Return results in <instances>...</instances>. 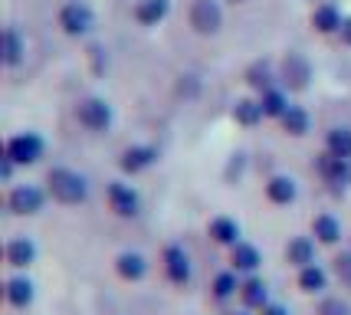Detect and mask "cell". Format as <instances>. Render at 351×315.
<instances>
[{
	"mask_svg": "<svg viewBox=\"0 0 351 315\" xmlns=\"http://www.w3.org/2000/svg\"><path fill=\"white\" fill-rule=\"evenodd\" d=\"M49 194L56 197L60 204H82L89 197V184L76 171L56 167V171H49Z\"/></svg>",
	"mask_w": 351,
	"mask_h": 315,
	"instance_id": "1",
	"label": "cell"
},
{
	"mask_svg": "<svg viewBox=\"0 0 351 315\" xmlns=\"http://www.w3.org/2000/svg\"><path fill=\"white\" fill-rule=\"evenodd\" d=\"M40 154H43V141L36 135H30V132L7 141V158L14 165H33V161H40Z\"/></svg>",
	"mask_w": 351,
	"mask_h": 315,
	"instance_id": "2",
	"label": "cell"
},
{
	"mask_svg": "<svg viewBox=\"0 0 351 315\" xmlns=\"http://www.w3.org/2000/svg\"><path fill=\"white\" fill-rule=\"evenodd\" d=\"M7 207L14 210V213H20V217H30V213H36V210H43V191L33 187V184H20V187L10 191Z\"/></svg>",
	"mask_w": 351,
	"mask_h": 315,
	"instance_id": "3",
	"label": "cell"
},
{
	"mask_svg": "<svg viewBox=\"0 0 351 315\" xmlns=\"http://www.w3.org/2000/svg\"><path fill=\"white\" fill-rule=\"evenodd\" d=\"M108 207L115 210L119 217H135L138 210H141V197H138L135 187H128L122 180H115L112 187H108Z\"/></svg>",
	"mask_w": 351,
	"mask_h": 315,
	"instance_id": "4",
	"label": "cell"
},
{
	"mask_svg": "<svg viewBox=\"0 0 351 315\" xmlns=\"http://www.w3.org/2000/svg\"><path fill=\"white\" fill-rule=\"evenodd\" d=\"M165 272H168L171 283H191V256H187V250L184 246H178V243H171L168 250H165Z\"/></svg>",
	"mask_w": 351,
	"mask_h": 315,
	"instance_id": "5",
	"label": "cell"
},
{
	"mask_svg": "<svg viewBox=\"0 0 351 315\" xmlns=\"http://www.w3.org/2000/svg\"><path fill=\"white\" fill-rule=\"evenodd\" d=\"M79 121L86 128H92V132H102V128H108V121H112V108L102 99H86V102L79 105Z\"/></svg>",
	"mask_w": 351,
	"mask_h": 315,
	"instance_id": "6",
	"label": "cell"
},
{
	"mask_svg": "<svg viewBox=\"0 0 351 315\" xmlns=\"http://www.w3.org/2000/svg\"><path fill=\"white\" fill-rule=\"evenodd\" d=\"M60 23L66 33H73V36H79V33H86L92 27V14L89 7H82V3H69V7H62L60 14Z\"/></svg>",
	"mask_w": 351,
	"mask_h": 315,
	"instance_id": "7",
	"label": "cell"
},
{
	"mask_svg": "<svg viewBox=\"0 0 351 315\" xmlns=\"http://www.w3.org/2000/svg\"><path fill=\"white\" fill-rule=\"evenodd\" d=\"M191 23L200 33H214L220 27V7H217L214 0H197L194 10H191Z\"/></svg>",
	"mask_w": 351,
	"mask_h": 315,
	"instance_id": "8",
	"label": "cell"
},
{
	"mask_svg": "<svg viewBox=\"0 0 351 315\" xmlns=\"http://www.w3.org/2000/svg\"><path fill=\"white\" fill-rule=\"evenodd\" d=\"M33 259H36V243L30 237H16V240L7 243V263L14 270H27Z\"/></svg>",
	"mask_w": 351,
	"mask_h": 315,
	"instance_id": "9",
	"label": "cell"
},
{
	"mask_svg": "<svg viewBox=\"0 0 351 315\" xmlns=\"http://www.w3.org/2000/svg\"><path fill=\"white\" fill-rule=\"evenodd\" d=\"M230 263H233V272H256V270H260V263H263V256H260V250H256L253 243L240 240L237 246H233Z\"/></svg>",
	"mask_w": 351,
	"mask_h": 315,
	"instance_id": "10",
	"label": "cell"
},
{
	"mask_svg": "<svg viewBox=\"0 0 351 315\" xmlns=\"http://www.w3.org/2000/svg\"><path fill=\"white\" fill-rule=\"evenodd\" d=\"M319 174L328 184H341V180H348L351 178V167H348V158H338V154H322L319 158Z\"/></svg>",
	"mask_w": 351,
	"mask_h": 315,
	"instance_id": "11",
	"label": "cell"
},
{
	"mask_svg": "<svg viewBox=\"0 0 351 315\" xmlns=\"http://www.w3.org/2000/svg\"><path fill=\"white\" fill-rule=\"evenodd\" d=\"M286 259H289L292 266H299V270L312 266V263H315V243L308 240V237H295V240H289V246H286Z\"/></svg>",
	"mask_w": 351,
	"mask_h": 315,
	"instance_id": "12",
	"label": "cell"
},
{
	"mask_svg": "<svg viewBox=\"0 0 351 315\" xmlns=\"http://www.w3.org/2000/svg\"><path fill=\"white\" fill-rule=\"evenodd\" d=\"M115 270L122 276L125 283H138V279H145V272H148V263H145V256L141 253H122L115 259Z\"/></svg>",
	"mask_w": 351,
	"mask_h": 315,
	"instance_id": "13",
	"label": "cell"
},
{
	"mask_svg": "<svg viewBox=\"0 0 351 315\" xmlns=\"http://www.w3.org/2000/svg\"><path fill=\"white\" fill-rule=\"evenodd\" d=\"M36 296V289L27 276H14V279H7V302L14 305V309H27Z\"/></svg>",
	"mask_w": 351,
	"mask_h": 315,
	"instance_id": "14",
	"label": "cell"
},
{
	"mask_svg": "<svg viewBox=\"0 0 351 315\" xmlns=\"http://www.w3.org/2000/svg\"><path fill=\"white\" fill-rule=\"evenodd\" d=\"M312 233H315V240L325 243V246H335L341 240V224H338L332 213H319L315 220H312Z\"/></svg>",
	"mask_w": 351,
	"mask_h": 315,
	"instance_id": "15",
	"label": "cell"
},
{
	"mask_svg": "<svg viewBox=\"0 0 351 315\" xmlns=\"http://www.w3.org/2000/svg\"><path fill=\"white\" fill-rule=\"evenodd\" d=\"M240 296H243L246 309H266V305H269V289H266V283L256 279V276H250V279L240 285Z\"/></svg>",
	"mask_w": 351,
	"mask_h": 315,
	"instance_id": "16",
	"label": "cell"
},
{
	"mask_svg": "<svg viewBox=\"0 0 351 315\" xmlns=\"http://www.w3.org/2000/svg\"><path fill=\"white\" fill-rule=\"evenodd\" d=\"M210 237L223 246H237L240 243V224L230 220V217H214L210 220Z\"/></svg>",
	"mask_w": 351,
	"mask_h": 315,
	"instance_id": "17",
	"label": "cell"
},
{
	"mask_svg": "<svg viewBox=\"0 0 351 315\" xmlns=\"http://www.w3.org/2000/svg\"><path fill=\"white\" fill-rule=\"evenodd\" d=\"M325 285H328V272L322 270L319 263H312L306 270H299V289L308 292V296H315V292H325Z\"/></svg>",
	"mask_w": 351,
	"mask_h": 315,
	"instance_id": "18",
	"label": "cell"
},
{
	"mask_svg": "<svg viewBox=\"0 0 351 315\" xmlns=\"http://www.w3.org/2000/svg\"><path fill=\"white\" fill-rule=\"evenodd\" d=\"M154 148H128L122 154V167L128 174H138V171H145L148 165H154Z\"/></svg>",
	"mask_w": 351,
	"mask_h": 315,
	"instance_id": "19",
	"label": "cell"
},
{
	"mask_svg": "<svg viewBox=\"0 0 351 315\" xmlns=\"http://www.w3.org/2000/svg\"><path fill=\"white\" fill-rule=\"evenodd\" d=\"M266 197L273 204H292L295 200V180L292 178H273L266 184Z\"/></svg>",
	"mask_w": 351,
	"mask_h": 315,
	"instance_id": "20",
	"label": "cell"
},
{
	"mask_svg": "<svg viewBox=\"0 0 351 315\" xmlns=\"http://www.w3.org/2000/svg\"><path fill=\"white\" fill-rule=\"evenodd\" d=\"M135 16L141 20V23H158V20H165L168 16V0H141L135 7Z\"/></svg>",
	"mask_w": 351,
	"mask_h": 315,
	"instance_id": "21",
	"label": "cell"
},
{
	"mask_svg": "<svg viewBox=\"0 0 351 315\" xmlns=\"http://www.w3.org/2000/svg\"><path fill=\"white\" fill-rule=\"evenodd\" d=\"M286 82H289L292 89H302L308 82V66H306V60L295 56V53L286 60Z\"/></svg>",
	"mask_w": 351,
	"mask_h": 315,
	"instance_id": "22",
	"label": "cell"
},
{
	"mask_svg": "<svg viewBox=\"0 0 351 315\" xmlns=\"http://www.w3.org/2000/svg\"><path fill=\"white\" fill-rule=\"evenodd\" d=\"M312 23H315L322 33H332V30H341V23H345V20L338 16L335 7H328V3H325V7H319V10L312 14Z\"/></svg>",
	"mask_w": 351,
	"mask_h": 315,
	"instance_id": "23",
	"label": "cell"
},
{
	"mask_svg": "<svg viewBox=\"0 0 351 315\" xmlns=\"http://www.w3.org/2000/svg\"><path fill=\"white\" fill-rule=\"evenodd\" d=\"M328 151L338 154V158H348L351 161V132L348 128H335V132H328Z\"/></svg>",
	"mask_w": 351,
	"mask_h": 315,
	"instance_id": "24",
	"label": "cell"
},
{
	"mask_svg": "<svg viewBox=\"0 0 351 315\" xmlns=\"http://www.w3.org/2000/svg\"><path fill=\"white\" fill-rule=\"evenodd\" d=\"M282 125H286V132L289 135H306L308 132V115L302 108H286V115H282Z\"/></svg>",
	"mask_w": 351,
	"mask_h": 315,
	"instance_id": "25",
	"label": "cell"
},
{
	"mask_svg": "<svg viewBox=\"0 0 351 315\" xmlns=\"http://www.w3.org/2000/svg\"><path fill=\"white\" fill-rule=\"evenodd\" d=\"M233 115H237V121H243V125H256V121H260L266 112H263L260 102H250V99H243V102H237Z\"/></svg>",
	"mask_w": 351,
	"mask_h": 315,
	"instance_id": "26",
	"label": "cell"
},
{
	"mask_svg": "<svg viewBox=\"0 0 351 315\" xmlns=\"http://www.w3.org/2000/svg\"><path fill=\"white\" fill-rule=\"evenodd\" d=\"M237 289H240V283H237V272H220L214 279V296L220 302H227L230 296H237Z\"/></svg>",
	"mask_w": 351,
	"mask_h": 315,
	"instance_id": "27",
	"label": "cell"
},
{
	"mask_svg": "<svg viewBox=\"0 0 351 315\" xmlns=\"http://www.w3.org/2000/svg\"><path fill=\"white\" fill-rule=\"evenodd\" d=\"M3 62L7 66L20 62V36H16V30H3Z\"/></svg>",
	"mask_w": 351,
	"mask_h": 315,
	"instance_id": "28",
	"label": "cell"
},
{
	"mask_svg": "<svg viewBox=\"0 0 351 315\" xmlns=\"http://www.w3.org/2000/svg\"><path fill=\"white\" fill-rule=\"evenodd\" d=\"M260 105H263V112H266V115H279V119H282V115H286V108H289L286 99H282L279 92H266Z\"/></svg>",
	"mask_w": 351,
	"mask_h": 315,
	"instance_id": "29",
	"label": "cell"
},
{
	"mask_svg": "<svg viewBox=\"0 0 351 315\" xmlns=\"http://www.w3.org/2000/svg\"><path fill=\"white\" fill-rule=\"evenodd\" d=\"M319 315H351V305L341 299H322Z\"/></svg>",
	"mask_w": 351,
	"mask_h": 315,
	"instance_id": "30",
	"label": "cell"
},
{
	"mask_svg": "<svg viewBox=\"0 0 351 315\" xmlns=\"http://www.w3.org/2000/svg\"><path fill=\"white\" fill-rule=\"evenodd\" d=\"M335 272H338V279L341 283H351V253H341L335 259Z\"/></svg>",
	"mask_w": 351,
	"mask_h": 315,
	"instance_id": "31",
	"label": "cell"
},
{
	"mask_svg": "<svg viewBox=\"0 0 351 315\" xmlns=\"http://www.w3.org/2000/svg\"><path fill=\"white\" fill-rule=\"evenodd\" d=\"M250 82H253V86H256V89H263V86H269V69H266V66H256V69H253V73H250Z\"/></svg>",
	"mask_w": 351,
	"mask_h": 315,
	"instance_id": "32",
	"label": "cell"
},
{
	"mask_svg": "<svg viewBox=\"0 0 351 315\" xmlns=\"http://www.w3.org/2000/svg\"><path fill=\"white\" fill-rule=\"evenodd\" d=\"M10 174H14V161H10V158L3 154V165H0V178H3V180H10Z\"/></svg>",
	"mask_w": 351,
	"mask_h": 315,
	"instance_id": "33",
	"label": "cell"
},
{
	"mask_svg": "<svg viewBox=\"0 0 351 315\" xmlns=\"http://www.w3.org/2000/svg\"><path fill=\"white\" fill-rule=\"evenodd\" d=\"M263 315H289V309H286V305H273V302H269V305L263 309Z\"/></svg>",
	"mask_w": 351,
	"mask_h": 315,
	"instance_id": "34",
	"label": "cell"
},
{
	"mask_svg": "<svg viewBox=\"0 0 351 315\" xmlns=\"http://www.w3.org/2000/svg\"><path fill=\"white\" fill-rule=\"evenodd\" d=\"M341 40H345V43L351 46V16L345 20V23H341Z\"/></svg>",
	"mask_w": 351,
	"mask_h": 315,
	"instance_id": "35",
	"label": "cell"
},
{
	"mask_svg": "<svg viewBox=\"0 0 351 315\" xmlns=\"http://www.w3.org/2000/svg\"><path fill=\"white\" fill-rule=\"evenodd\" d=\"M237 315H246V312H237Z\"/></svg>",
	"mask_w": 351,
	"mask_h": 315,
	"instance_id": "36",
	"label": "cell"
}]
</instances>
